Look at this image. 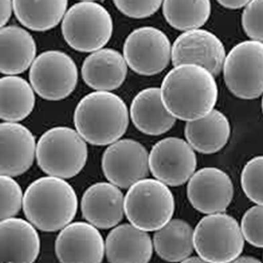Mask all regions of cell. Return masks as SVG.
Here are the masks:
<instances>
[{"label": "cell", "mask_w": 263, "mask_h": 263, "mask_svg": "<svg viewBox=\"0 0 263 263\" xmlns=\"http://www.w3.org/2000/svg\"><path fill=\"white\" fill-rule=\"evenodd\" d=\"M159 89L167 112L186 122L208 115L218 100L215 77L195 64L176 65L165 75Z\"/></svg>", "instance_id": "1"}, {"label": "cell", "mask_w": 263, "mask_h": 263, "mask_svg": "<svg viewBox=\"0 0 263 263\" xmlns=\"http://www.w3.org/2000/svg\"><path fill=\"white\" fill-rule=\"evenodd\" d=\"M23 208L28 221L42 232H57L70 224L78 210L73 186L64 179L48 176L27 189Z\"/></svg>", "instance_id": "2"}, {"label": "cell", "mask_w": 263, "mask_h": 263, "mask_svg": "<svg viewBox=\"0 0 263 263\" xmlns=\"http://www.w3.org/2000/svg\"><path fill=\"white\" fill-rule=\"evenodd\" d=\"M128 109L121 97L104 91L84 96L77 104L74 123L82 139L93 145H109L121 139L128 126Z\"/></svg>", "instance_id": "3"}, {"label": "cell", "mask_w": 263, "mask_h": 263, "mask_svg": "<svg viewBox=\"0 0 263 263\" xmlns=\"http://www.w3.org/2000/svg\"><path fill=\"white\" fill-rule=\"evenodd\" d=\"M89 151L77 130L56 126L47 130L36 144L37 163L49 176L70 179L83 170Z\"/></svg>", "instance_id": "4"}, {"label": "cell", "mask_w": 263, "mask_h": 263, "mask_svg": "<svg viewBox=\"0 0 263 263\" xmlns=\"http://www.w3.org/2000/svg\"><path fill=\"white\" fill-rule=\"evenodd\" d=\"M123 206L132 226L144 232H155L172 219L175 198L163 182L144 178L128 187Z\"/></svg>", "instance_id": "5"}, {"label": "cell", "mask_w": 263, "mask_h": 263, "mask_svg": "<svg viewBox=\"0 0 263 263\" xmlns=\"http://www.w3.org/2000/svg\"><path fill=\"white\" fill-rule=\"evenodd\" d=\"M61 31L72 49L93 53L103 49L112 38L114 24L104 7L95 2H81L65 12Z\"/></svg>", "instance_id": "6"}, {"label": "cell", "mask_w": 263, "mask_h": 263, "mask_svg": "<svg viewBox=\"0 0 263 263\" xmlns=\"http://www.w3.org/2000/svg\"><path fill=\"white\" fill-rule=\"evenodd\" d=\"M245 248V238L236 219L224 213L203 217L194 230V250L209 263H229Z\"/></svg>", "instance_id": "7"}, {"label": "cell", "mask_w": 263, "mask_h": 263, "mask_svg": "<svg viewBox=\"0 0 263 263\" xmlns=\"http://www.w3.org/2000/svg\"><path fill=\"white\" fill-rule=\"evenodd\" d=\"M222 71L233 95L246 100L259 98L263 92V43H238L226 56Z\"/></svg>", "instance_id": "8"}, {"label": "cell", "mask_w": 263, "mask_h": 263, "mask_svg": "<svg viewBox=\"0 0 263 263\" xmlns=\"http://www.w3.org/2000/svg\"><path fill=\"white\" fill-rule=\"evenodd\" d=\"M32 89L41 98L59 101L69 97L78 82L75 61L60 51H47L37 56L30 67Z\"/></svg>", "instance_id": "9"}, {"label": "cell", "mask_w": 263, "mask_h": 263, "mask_svg": "<svg viewBox=\"0 0 263 263\" xmlns=\"http://www.w3.org/2000/svg\"><path fill=\"white\" fill-rule=\"evenodd\" d=\"M171 54L168 37L157 28L136 29L124 41L123 58L127 67L142 76H154L165 70Z\"/></svg>", "instance_id": "10"}, {"label": "cell", "mask_w": 263, "mask_h": 263, "mask_svg": "<svg viewBox=\"0 0 263 263\" xmlns=\"http://www.w3.org/2000/svg\"><path fill=\"white\" fill-rule=\"evenodd\" d=\"M148 167L157 180L170 186H179L189 181L195 173L197 157L185 140L167 137L152 147Z\"/></svg>", "instance_id": "11"}, {"label": "cell", "mask_w": 263, "mask_h": 263, "mask_svg": "<svg viewBox=\"0 0 263 263\" xmlns=\"http://www.w3.org/2000/svg\"><path fill=\"white\" fill-rule=\"evenodd\" d=\"M101 166L109 183L117 187L128 189L147 176L148 153L136 140L119 139L104 151Z\"/></svg>", "instance_id": "12"}, {"label": "cell", "mask_w": 263, "mask_h": 263, "mask_svg": "<svg viewBox=\"0 0 263 263\" xmlns=\"http://www.w3.org/2000/svg\"><path fill=\"white\" fill-rule=\"evenodd\" d=\"M226 48L214 33L195 29L185 31L174 41L171 60L174 67L195 64L208 70L214 77L222 72Z\"/></svg>", "instance_id": "13"}, {"label": "cell", "mask_w": 263, "mask_h": 263, "mask_svg": "<svg viewBox=\"0 0 263 263\" xmlns=\"http://www.w3.org/2000/svg\"><path fill=\"white\" fill-rule=\"evenodd\" d=\"M186 194L192 206L211 215L223 213L232 203L234 184L229 175L217 167H204L189 179Z\"/></svg>", "instance_id": "14"}, {"label": "cell", "mask_w": 263, "mask_h": 263, "mask_svg": "<svg viewBox=\"0 0 263 263\" xmlns=\"http://www.w3.org/2000/svg\"><path fill=\"white\" fill-rule=\"evenodd\" d=\"M55 253L60 263H102L104 240L89 222H71L57 236Z\"/></svg>", "instance_id": "15"}, {"label": "cell", "mask_w": 263, "mask_h": 263, "mask_svg": "<svg viewBox=\"0 0 263 263\" xmlns=\"http://www.w3.org/2000/svg\"><path fill=\"white\" fill-rule=\"evenodd\" d=\"M36 140L32 132L17 122L0 123V175L17 177L33 165Z\"/></svg>", "instance_id": "16"}, {"label": "cell", "mask_w": 263, "mask_h": 263, "mask_svg": "<svg viewBox=\"0 0 263 263\" xmlns=\"http://www.w3.org/2000/svg\"><path fill=\"white\" fill-rule=\"evenodd\" d=\"M124 196L119 187L109 182H97L84 192L81 212L85 220L97 229H113L124 215Z\"/></svg>", "instance_id": "17"}, {"label": "cell", "mask_w": 263, "mask_h": 263, "mask_svg": "<svg viewBox=\"0 0 263 263\" xmlns=\"http://www.w3.org/2000/svg\"><path fill=\"white\" fill-rule=\"evenodd\" d=\"M39 253L40 238L34 226L14 217L0 221V263H34Z\"/></svg>", "instance_id": "18"}, {"label": "cell", "mask_w": 263, "mask_h": 263, "mask_svg": "<svg viewBox=\"0 0 263 263\" xmlns=\"http://www.w3.org/2000/svg\"><path fill=\"white\" fill-rule=\"evenodd\" d=\"M104 247L109 263H148L154 250L149 235L128 223L113 228Z\"/></svg>", "instance_id": "19"}, {"label": "cell", "mask_w": 263, "mask_h": 263, "mask_svg": "<svg viewBox=\"0 0 263 263\" xmlns=\"http://www.w3.org/2000/svg\"><path fill=\"white\" fill-rule=\"evenodd\" d=\"M127 68L123 56L118 51L103 48L84 59L81 74L86 85L93 90L111 92L123 84Z\"/></svg>", "instance_id": "20"}, {"label": "cell", "mask_w": 263, "mask_h": 263, "mask_svg": "<svg viewBox=\"0 0 263 263\" xmlns=\"http://www.w3.org/2000/svg\"><path fill=\"white\" fill-rule=\"evenodd\" d=\"M129 114L136 128L149 136L165 134L176 122L162 102L159 87L140 91L132 101Z\"/></svg>", "instance_id": "21"}, {"label": "cell", "mask_w": 263, "mask_h": 263, "mask_svg": "<svg viewBox=\"0 0 263 263\" xmlns=\"http://www.w3.org/2000/svg\"><path fill=\"white\" fill-rule=\"evenodd\" d=\"M36 52L35 39L27 30L17 26L0 29V73L14 76L26 72Z\"/></svg>", "instance_id": "22"}, {"label": "cell", "mask_w": 263, "mask_h": 263, "mask_svg": "<svg viewBox=\"0 0 263 263\" xmlns=\"http://www.w3.org/2000/svg\"><path fill=\"white\" fill-rule=\"evenodd\" d=\"M184 135L194 151L215 154L227 145L231 137V124L222 112L214 108L202 118L187 121Z\"/></svg>", "instance_id": "23"}, {"label": "cell", "mask_w": 263, "mask_h": 263, "mask_svg": "<svg viewBox=\"0 0 263 263\" xmlns=\"http://www.w3.org/2000/svg\"><path fill=\"white\" fill-rule=\"evenodd\" d=\"M12 4L19 23L36 32L57 27L68 9V0H12Z\"/></svg>", "instance_id": "24"}, {"label": "cell", "mask_w": 263, "mask_h": 263, "mask_svg": "<svg viewBox=\"0 0 263 263\" xmlns=\"http://www.w3.org/2000/svg\"><path fill=\"white\" fill-rule=\"evenodd\" d=\"M153 249L167 262H181L193 254L194 230L182 219H171L161 229L155 231Z\"/></svg>", "instance_id": "25"}, {"label": "cell", "mask_w": 263, "mask_h": 263, "mask_svg": "<svg viewBox=\"0 0 263 263\" xmlns=\"http://www.w3.org/2000/svg\"><path fill=\"white\" fill-rule=\"evenodd\" d=\"M35 92L19 76L0 78V119L18 122L31 115L35 107Z\"/></svg>", "instance_id": "26"}, {"label": "cell", "mask_w": 263, "mask_h": 263, "mask_svg": "<svg viewBox=\"0 0 263 263\" xmlns=\"http://www.w3.org/2000/svg\"><path fill=\"white\" fill-rule=\"evenodd\" d=\"M167 24L178 31L200 29L211 16V0H163Z\"/></svg>", "instance_id": "27"}, {"label": "cell", "mask_w": 263, "mask_h": 263, "mask_svg": "<svg viewBox=\"0 0 263 263\" xmlns=\"http://www.w3.org/2000/svg\"><path fill=\"white\" fill-rule=\"evenodd\" d=\"M24 194L13 177L0 175V221L16 216L23 206Z\"/></svg>", "instance_id": "28"}, {"label": "cell", "mask_w": 263, "mask_h": 263, "mask_svg": "<svg viewBox=\"0 0 263 263\" xmlns=\"http://www.w3.org/2000/svg\"><path fill=\"white\" fill-rule=\"evenodd\" d=\"M262 171L263 158L262 156H257L245 165L242 173H241L242 190L248 198L256 203V205H262L263 203Z\"/></svg>", "instance_id": "29"}, {"label": "cell", "mask_w": 263, "mask_h": 263, "mask_svg": "<svg viewBox=\"0 0 263 263\" xmlns=\"http://www.w3.org/2000/svg\"><path fill=\"white\" fill-rule=\"evenodd\" d=\"M262 221V205H255L245 213L240 227L245 240H247L251 246L258 249H261L263 247Z\"/></svg>", "instance_id": "30"}, {"label": "cell", "mask_w": 263, "mask_h": 263, "mask_svg": "<svg viewBox=\"0 0 263 263\" xmlns=\"http://www.w3.org/2000/svg\"><path fill=\"white\" fill-rule=\"evenodd\" d=\"M263 0H251L242 13V28L252 40H263Z\"/></svg>", "instance_id": "31"}, {"label": "cell", "mask_w": 263, "mask_h": 263, "mask_svg": "<svg viewBox=\"0 0 263 263\" xmlns=\"http://www.w3.org/2000/svg\"><path fill=\"white\" fill-rule=\"evenodd\" d=\"M163 0H113L114 5L123 15L134 19H143L154 15Z\"/></svg>", "instance_id": "32"}, {"label": "cell", "mask_w": 263, "mask_h": 263, "mask_svg": "<svg viewBox=\"0 0 263 263\" xmlns=\"http://www.w3.org/2000/svg\"><path fill=\"white\" fill-rule=\"evenodd\" d=\"M12 0H0V29L4 28L12 16Z\"/></svg>", "instance_id": "33"}, {"label": "cell", "mask_w": 263, "mask_h": 263, "mask_svg": "<svg viewBox=\"0 0 263 263\" xmlns=\"http://www.w3.org/2000/svg\"><path fill=\"white\" fill-rule=\"evenodd\" d=\"M251 0H217V3L229 10H239L245 8Z\"/></svg>", "instance_id": "34"}, {"label": "cell", "mask_w": 263, "mask_h": 263, "mask_svg": "<svg viewBox=\"0 0 263 263\" xmlns=\"http://www.w3.org/2000/svg\"><path fill=\"white\" fill-rule=\"evenodd\" d=\"M229 263H262L259 259L252 257V256H242L238 257L235 260L229 262Z\"/></svg>", "instance_id": "35"}, {"label": "cell", "mask_w": 263, "mask_h": 263, "mask_svg": "<svg viewBox=\"0 0 263 263\" xmlns=\"http://www.w3.org/2000/svg\"><path fill=\"white\" fill-rule=\"evenodd\" d=\"M180 263H209L208 261L203 260L200 257H187L186 259L182 260Z\"/></svg>", "instance_id": "36"}, {"label": "cell", "mask_w": 263, "mask_h": 263, "mask_svg": "<svg viewBox=\"0 0 263 263\" xmlns=\"http://www.w3.org/2000/svg\"><path fill=\"white\" fill-rule=\"evenodd\" d=\"M81 2H96V0H81Z\"/></svg>", "instance_id": "37"}]
</instances>
